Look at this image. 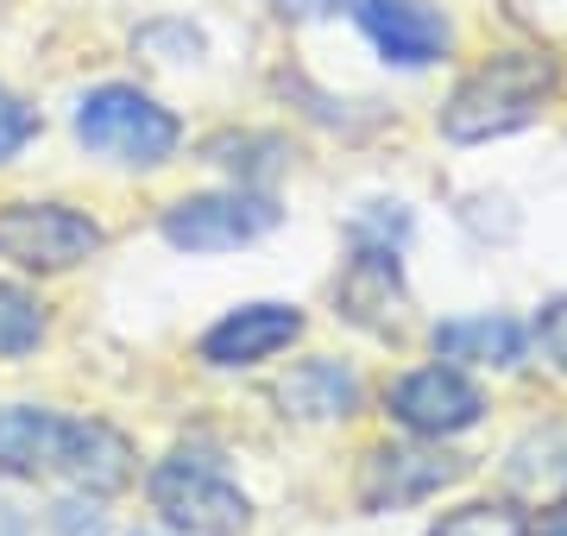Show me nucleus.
Returning <instances> with one entry per match:
<instances>
[{"instance_id": "nucleus-11", "label": "nucleus", "mask_w": 567, "mask_h": 536, "mask_svg": "<svg viewBox=\"0 0 567 536\" xmlns=\"http://www.w3.org/2000/svg\"><path fill=\"white\" fill-rule=\"evenodd\" d=\"M278 404L297 423H347V416L360 411V379L341 360H303L278 385Z\"/></svg>"}, {"instance_id": "nucleus-16", "label": "nucleus", "mask_w": 567, "mask_h": 536, "mask_svg": "<svg viewBox=\"0 0 567 536\" xmlns=\"http://www.w3.org/2000/svg\"><path fill=\"white\" fill-rule=\"evenodd\" d=\"M32 140H39V114H32L20 95H7V89H0V165H7L13 152H25Z\"/></svg>"}, {"instance_id": "nucleus-5", "label": "nucleus", "mask_w": 567, "mask_h": 536, "mask_svg": "<svg viewBox=\"0 0 567 536\" xmlns=\"http://www.w3.org/2000/svg\"><path fill=\"white\" fill-rule=\"evenodd\" d=\"M102 247V227L63 203H7L0 208V259L20 271H70Z\"/></svg>"}, {"instance_id": "nucleus-10", "label": "nucleus", "mask_w": 567, "mask_h": 536, "mask_svg": "<svg viewBox=\"0 0 567 536\" xmlns=\"http://www.w3.org/2000/svg\"><path fill=\"white\" fill-rule=\"evenodd\" d=\"M297 334H303V310H297V303H246V310L221 316V322L203 334V360L221 367V372L259 367V360L290 348Z\"/></svg>"}, {"instance_id": "nucleus-19", "label": "nucleus", "mask_w": 567, "mask_h": 536, "mask_svg": "<svg viewBox=\"0 0 567 536\" xmlns=\"http://www.w3.org/2000/svg\"><path fill=\"white\" fill-rule=\"evenodd\" d=\"M543 536H567V505H561V512H555V517L543 524Z\"/></svg>"}, {"instance_id": "nucleus-7", "label": "nucleus", "mask_w": 567, "mask_h": 536, "mask_svg": "<svg viewBox=\"0 0 567 536\" xmlns=\"http://www.w3.org/2000/svg\"><path fill=\"white\" fill-rule=\"evenodd\" d=\"M385 411L398 416L410 435L442 442V435H461V430H473V423L486 416V392H480L454 360H442V367L404 372V379L385 392Z\"/></svg>"}, {"instance_id": "nucleus-20", "label": "nucleus", "mask_w": 567, "mask_h": 536, "mask_svg": "<svg viewBox=\"0 0 567 536\" xmlns=\"http://www.w3.org/2000/svg\"><path fill=\"white\" fill-rule=\"evenodd\" d=\"M0 536H20V524H13L7 512H0Z\"/></svg>"}, {"instance_id": "nucleus-13", "label": "nucleus", "mask_w": 567, "mask_h": 536, "mask_svg": "<svg viewBox=\"0 0 567 536\" xmlns=\"http://www.w3.org/2000/svg\"><path fill=\"white\" fill-rule=\"evenodd\" d=\"M398 303H404V278H398V259L391 247H365L341 278V310L365 329H391L398 322Z\"/></svg>"}, {"instance_id": "nucleus-3", "label": "nucleus", "mask_w": 567, "mask_h": 536, "mask_svg": "<svg viewBox=\"0 0 567 536\" xmlns=\"http://www.w3.org/2000/svg\"><path fill=\"white\" fill-rule=\"evenodd\" d=\"M145 498L171 536H240L252 505L227 480V461L208 442H183L145 474Z\"/></svg>"}, {"instance_id": "nucleus-1", "label": "nucleus", "mask_w": 567, "mask_h": 536, "mask_svg": "<svg viewBox=\"0 0 567 536\" xmlns=\"http://www.w3.org/2000/svg\"><path fill=\"white\" fill-rule=\"evenodd\" d=\"M0 474L13 480H70L82 493L133 486V442L95 416H58L44 404L0 411Z\"/></svg>"}, {"instance_id": "nucleus-15", "label": "nucleus", "mask_w": 567, "mask_h": 536, "mask_svg": "<svg viewBox=\"0 0 567 536\" xmlns=\"http://www.w3.org/2000/svg\"><path fill=\"white\" fill-rule=\"evenodd\" d=\"M429 536H529V517L505 498H473L461 512H447Z\"/></svg>"}, {"instance_id": "nucleus-18", "label": "nucleus", "mask_w": 567, "mask_h": 536, "mask_svg": "<svg viewBox=\"0 0 567 536\" xmlns=\"http://www.w3.org/2000/svg\"><path fill=\"white\" fill-rule=\"evenodd\" d=\"M278 7H284V13H322L328 0H278Z\"/></svg>"}, {"instance_id": "nucleus-12", "label": "nucleus", "mask_w": 567, "mask_h": 536, "mask_svg": "<svg viewBox=\"0 0 567 536\" xmlns=\"http://www.w3.org/2000/svg\"><path fill=\"white\" fill-rule=\"evenodd\" d=\"M429 341L454 367H517L529 348V329L511 316H461V322H442Z\"/></svg>"}, {"instance_id": "nucleus-4", "label": "nucleus", "mask_w": 567, "mask_h": 536, "mask_svg": "<svg viewBox=\"0 0 567 536\" xmlns=\"http://www.w3.org/2000/svg\"><path fill=\"white\" fill-rule=\"evenodd\" d=\"M76 140L107 158V165H126V171H158L171 152H177L183 126L171 107H158L145 89L133 83H102L89 89L76 102Z\"/></svg>"}, {"instance_id": "nucleus-9", "label": "nucleus", "mask_w": 567, "mask_h": 536, "mask_svg": "<svg viewBox=\"0 0 567 536\" xmlns=\"http://www.w3.org/2000/svg\"><path fill=\"white\" fill-rule=\"evenodd\" d=\"M454 480H461V461L442 449H372L360 467V505L365 512H398V505H416Z\"/></svg>"}, {"instance_id": "nucleus-14", "label": "nucleus", "mask_w": 567, "mask_h": 536, "mask_svg": "<svg viewBox=\"0 0 567 536\" xmlns=\"http://www.w3.org/2000/svg\"><path fill=\"white\" fill-rule=\"evenodd\" d=\"M44 341V303L25 285H0V360H20Z\"/></svg>"}, {"instance_id": "nucleus-17", "label": "nucleus", "mask_w": 567, "mask_h": 536, "mask_svg": "<svg viewBox=\"0 0 567 536\" xmlns=\"http://www.w3.org/2000/svg\"><path fill=\"white\" fill-rule=\"evenodd\" d=\"M536 341H543V348H548V360H555V367L567 372V297H561V303H555V310L543 316V322H536Z\"/></svg>"}, {"instance_id": "nucleus-2", "label": "nucleus", "mask_w": 567, "mask_h": 536, "mask_svg": "<svg viewBox=\"0 0 567 536\" xmlns=\"http://www.w3.org/2000/svg\"><path fill=\"white\" fill-rule=\"evenodd\" d=\"M555 89H561V63L548 51H498L447 95L442 133L454 145H486L505 140V133H524L529 121H543Z\"/></svg>"}, {"instance_id": "nucleus-6", "label": "nucleus", "mask_w": 567, "mask_h": 536, "mask_svg": "<svg viewBox=\"0 0 567 536\" xmlns=\"http://www.w3.org/2000/svg\"><path fill=\"white\" fill-rule=\"evenodd\" d=\"M278 227V208L252 189H215V196H183L164 208V240L177 252H240Z\"/></svg>"}, {"instance_id": "nucleus-8", "label": "nucleus", "mask_w": 567, "mask_h": 536, "mask_svg": "<svg viewBox=\"0 0 567 536\" xmlns=\"http://www.w3.org/2000/svg\"><path fill=\"white\" fill-rule=\"evenodd\" d=\"M353 20L372 44H379V58L398 63V70H423L435 63L454 44V25H447L442 7H429V0H353Z\"/></svg>"}]
</instances>
